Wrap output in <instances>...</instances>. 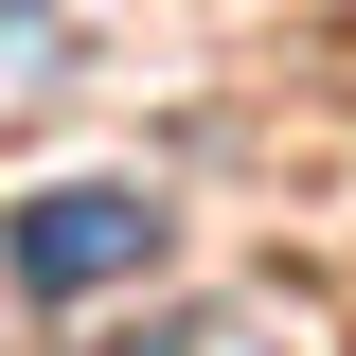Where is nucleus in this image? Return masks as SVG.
<instances>
[{
  "label": "nucleus",
  "mask_w": 356,
  "mask_h": 356,
  "mask_svg": "<svg viewBox=\"0 0 356 356\" xmlns=\"http://www.w3.org/2000/svg\"><path fill=\"white\" fill-rule=\"evenodd\" d=\"M0 250H18L36 303H89V285H143V267H161V196H143V178H54Z\"/></svg>",
  "instance_id": "f257e3e1"
},
{
  "label": "nucleus",
  "mask_w": 356,
  "mask_h": 356,
  "mask_svg": "<svg viewBox=\"0 0 356 356\" xmlns=\"http://www.w3.org/2000/svg\"><path fill=\"white\" fill-rule=\"evenodd\" d=\"M0 18H36V0H0Z\"/></svg>",
  "instance_id": "f03ea898"
}]
</instances>
